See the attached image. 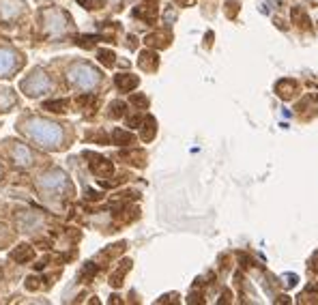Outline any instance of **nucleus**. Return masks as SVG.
Segmentation results:
<instances>
[{"label": "nucleus", "mask_w": 318, "mask_h": 305, "mask_svg": "<svg viewBox=\"0 0 318 305\" xmlns=\"http://www.w3.org/2000/svg\"><path fill=\"white\" fill-rule=\"evenodd\" d=\"M15 103V97H13V91L9 88H3L0 91V112H7V110Z\"/></svg>", "instance_id": "a211bd4d"}, {"label": "nucleus", "mask_w": 318, "mask_h": 305, "mask_svg": "<svg viewBox=\"0 0 318 305\" xmlns=\"http://www.w3.org/2000/svg\"><path fill=\"white\" fill-rule=\"evenodd\" d=\"M142 140L144 142H151L153 138H155V131H157V123H155V118H151V116H146L144 120H142Z\"/></svg>", "instance_id": "ddd939ff"}, {"label": "nucleus", "mask_w": 318, "mask_h": 305, "mask_svg": "<svg viewBox=\"0 0 318 305\" xmlns=\"http://www.w3.org/2000/svg\"><path fill=\"white\" fill-rule=\"evenodd\" d=\"M39 187L45 191V193H56V191H65L67 189V176L63 172H47L41 181H39Z\"/></svg>", "instance_id": "20e7f679"}, {"label": "nucleus", "mask_w": 318, "mask_h": 305, "mask_svg": "<svg viewBox=\"0 0 318 305\" xmlns=\"http://www.w3.org/2000/svg\"><path fill=\"white\" fill-rule=\"evenodd\" d=\"M151 3H157V0H151Z\"/></svg>", "instance_id": "7c9ffc66"}, {"label": "nucleus", "mask_w": 318, "mask_h": 305, "mask_svg": "<svg viewBox=\"0 0 318 305\" xmlns=\"http://www.w3.org/2000/svg\"><path fill=\"white\" fill-rule=\"evenodd\" d=\"M312 264H314L312 269H314V271H318V252L314 254V258H312Z\"/></svg>", "instance_id": "c85d7f7f"}, {"label": "nucleus", "mask_w": 318, "mask_h": 305, "mask_svg": "<svg viewBox=\"0 0 318 305\" xmlns=\"http://www.w3.org/2000/svg\"><path fill=\"white\" fill-rule=\"evenodd\" d=\"M131 103L138 105V107H146V105H149V99H146L144 95H133L131 97Z\"/></svg>", "instance_id": "393cba45"}, {"label": "nucleus", "mask_w": 318, "mask_h": 305, "mask_svg": "<svg viewBox=\"0 0 318 305\" xmlns=\"http://www.w3.org/2000/svg\"><path fill=\"white\" fill-rule=\"evenodd\" d=\"M120 264H123V266H118V269L112 273V277H110V284H112V286H120V284H123V277H125L127 271L131 269V262H129V260L120 262Z\"/></svg>", "instance_id": "2eb2a0df"}, {"label": "nucleus", "mask_w": 318, "mask_h": 305, "mask_svg": "<svg viewBox=\"0 0 318 305\" xmlns=\"http://www.w3.org/2000/svg\"><path fill=\"white\" fill-rule=\"evenodd\" d=\"M50 88H52V82L43 71H32L30 76L22 82V91L28 97H39V95L47 93Z\"/></svg>", "instance_id": "7ed1b4c3"}, {"label": "nucleus", "mask_w": 318, "mask_h": 305, "mask_svg": "<svg viewBox=\"0 0 318 305\" xmlns=\"http://www.w3.org/2000/svg\"><path fill=\"white\" fill-rule=\"evenodd\" d=\"M120 157L123 159H129V164H133V166H144V153L142 151H131V153H120Z\"/></svg>", "instance_id": "aec40b11"}, {"label": "nucleus", "mask_w": 318, "mask_h": 305, "mask_svg": "<svg viewBox=\"0 0 318 305\" xmlns=\"http://www.w3.org/2000/svg\"><path fill=\"white\" fill-rule=\"evenodd\" d=\"M30 290L32 288H39V279H37V277H28V284H26Z\"/></svg>", "instance_id": "bb28decb"}, {"label": "nucleus", "mask_w": 318, "mask_h": 305, "mask_svg": "<svg viewBox=\"0 0 318 305\" xmlns=\"http://www.w3.org/2000/svg\"><path fill=\"white\" fill-rule=\"evenodd\" d=\"M237 13H239V3L237 0H228L226 3V15L228 17H237Z\"/></svg>", "instance_id": "b1692460"}, {"label": "nucleus", "mask_w": 318, "mask_h": 305, "mask_svg": "<svg viewBox=\"0 0 318 305\" xmlns=\"http://www.w3.org/2000/svg\"><path fill=\"white\" fill-rule=\"evenodd\" d=\"M142 120H144V118H142L140 114H136V116H129V118H127V125H129L131 129H136V127H140V125H142Z\"/></svg>", "instance_id": "a878e982"}, {"label": "nucleus", "mask_w": 318, "mask_h": 305, "mask_svg": "<svg viewBox=\"0 0 318 305\" xmlns=\"http://www.w3.org/2000/svg\"><path fill=\"white\" fill-rule=\"evenodd\" d=\"M275 91L284 101H288V99H292V95L297 93V82L295 80H279Z\"/></svg>", "instance_id": "1a4fd4ad"}, {"label": "nucleus", "mask_w": 318, "mask_h": 305, "mask_svg": "<svg viewBox=\"0 0 318 305\" xmlns=\"http://www.w3.org/2000/svg\"><path fill=\"white\" fill-rule=\"evenodd\" d=\"M116 86L123 91V93H129V91H133L140 84V80L136 78V76H129V73H120V76H116Z\"/></svg>", "instance_id": "9d476101"}, {"label": "nucleus", "mask_w": 318, "mask_h": 305, "mask_svg": "<svg viewBox=\"0 0 318 305\" xmlns=\"http://www.w3.org/2000/svg\"><path fill=\"white\" fill-rule=\"evenodd\" d=\"M176 5H181V7H189V5H193L196 0H174Z\"/></svg>", "instance_id": "cd10ccee"}, {"label": "nucleus", "mask_w": 318, "mask_h": 305, "mask_svg": "<svg viewBox=\"0 0 318 305\" xmlns=\"http://www.w3.org/2000/svg\"><path fill=\"white\" fill-rule=\"evenodd\" d=\"M112 138H114L116 144H123V146H129V144L136 142V138H133L129 131H123V129H116V131L112 133Z\"/></svg>", "instance_id": "6ab92c4d"}, {"label": "nucleus", "mask_w": 318, "mask_h": 305, "mask_svg": "<svg viewBox=\"0 0 318 305\" xmlns=\"http://www.w3.org/2000/svg\"><path fill=\"white\" fill-rule=\"evenodd\" d=\"M170 41H172V34H170L168 30H157L153 34H149L144 39L146 45H151V47H168Z\"/></svg>", "instance_id": "6e6552de"}, {"label": "nucleus", "mask_w": 318, "mask_h": 305, "mask_svg": "<svg viewBox=\"0 0 318 305\" xmlns=\"http://www.w3.org/2000/svg\"><path fill=\"white\" fill-rule=\"evenodd\" d=\"M13 159L17 164H22V166H28V164H32V155H30V151L26 149V146L17 144L15 149H13Z\"/></svg>", "instance_id": "4468645a"}, {"label": "nucleus", "mask_w": 318, "mask_h": 305, "mask_svg": "<svg viewBox=\"0 0 318 305\" xmlns=\"http://www.w3.org/2000/svg\"><path fill=\"white\" fill-rule=\"evenodd\" d=\"M24 133L37 144L45 146V149H60V142H63V129H60V125L47 123L43 118L24 120Z\"/></svg>", "instance_id": "f257e3e1"}, {"label": "nucleus", "mask_w": 318, "mask_h": 305, "mask_svg": "<svg viewBox=\"0 0 318 305\" xmlns=\"http://www.w3.org/2000/svg\"><path fill=\"white\" fill-rule=\"evenodd\" d=\"M297 284V277L295 275H288V286H295Z\"/></svg>", "instance_id": "c756f323"}, {"label": "nucleus", "mask_w": 318, "mask_h": 305, "mask_svg": "<svg viewBox=\"0 0 318 305\" xmlns=\"http://www.w3.org/2000/svg\"><path fill=\"white\" fill-rule=\"evenodd\" d=\"M67 80L71 86H78L82 91H91L93 86H97V82H99V73L86 63H76L69 69Z\"/></svg>", "instance_id": "f03ea898"}, {"label": "nucleus", "mask_w": 318, "mask_h": 305, "mask_svg": "<svg viewBox=\"0 0 318 305\" xmlns=\"http://www.w3.org/2000/svg\"><path fill=\"white\" fill-rule=\"evenodd\" d=\"M45 110H50V112H65V110L69 107V101L67 99H58V101H47L43 105Z\"/></svg>", "instance_id": "4be33fe9"}, {"label": "nucleus", "mask_w": 318, "mask_h": 305, "mask_svg": "<svg viewBox=\"0 0 318 305\" xmlns=\"http://www.w3.org/2000/svg\"><path fill=\"white\" fill-rule=\"evenodd\" d=\"M89 157L93 159V162H89V166H91V172H93L95 176H99V178L112 176V172H114L112 162H108L105 157H99V155H91V153H89Z\"/></svg>", "instance_id": "423d86ee"}, {"label": "nucleus", "mask_w": 318, "mask_h": 305, "mask_svg": "<svg viewBox=\"0 0 318 305\" xmlns=\"http://www.w3.org/2000/svg\"><path fill=\"white\" fill-rule=\"evenodd\" d=\"M133 15L140 17V20H144V22H149V24H153L155 17H157V7H155V3L146 5V7H138L136 11H133Z\"/></svg>", "instance_id": "f8f14e48"}, {"label": "nucleus", "mask_w": 318, "mask_h": 305, "mask_svg": "<svg viewBox=\"0 0 318 305\" xmlns=\"http://www.w3.org/2000/svg\"><path fill=\"white\" fill-rule=\"evenodd\" d=\"M138 65H140V69H144V71H155V69L159 67V58H157L155 52H142V54H140V60H138Z\"/></svg>", "instance_id": "9b49d317"}, {"label": "nucleus", "mask_w": 318, "mask_h": 305, "mask_svg": "<svg viewBox=\"0 0 318 305\" xmlns=\"http://www.w3.org/2000/svg\"><path fill=\"white\" fill-rule=\"evenodd\" d=\"M123 114H125V103L123 101H112L110 103V112H108L110 118H120Z\"/></svg>", "instance_id": "412c9836"}, {"label": "nucleus", "mask_w": 318, "mask_h": 305, "mask_svg": "<svg viewBox=\"0 0 318 305\" xmlns=\"http://www.w3.org/2000/svg\"><path fill=\"white\" fill-rule=\"evenodd\" d=\"M292 22H295L299 28L310 30V17L305 15V11H301V7H295V9H292Z\"/></svg>", "instance_id": "dca6fc26"}, {"label": "nucleus", "mask_w": 318, "mask_h": 305, "mask_svg": "<svg viewBox=\"0 0 318 305\" xmlns=\"http://www.w3.org/2000/svg\"><path fill=\"white\" fill-rule=\"evenodd\" d=\"M0 20H13L15 15L22 13V0H0Z\"/></svg>", "instance_id": "0eeeda50"}, {"label": "nucleus", "mask_w": 318, "mask_h": 305, "mask_svg": "<svg viewBox=\"0 0 318 305\" xmlns=\"http://www.w3.org/2000/svg\"><path fill=\"white\" fill-rule=\"evenodd\" d=\"M34 256V252H32V247H28V245H20L13 254H11V258L13 260H17V262H28L30 258Z\"/></svg>", "instance_id": "f3484780"}, {"label": "nucleus", "mask_w": 318, "mask_h": 305, "mask_svg": "<svg viewBox=\"0 0 318 305\" xmlns=\"http://www.w3.org/2000/svg\"><path fill=\"white\" fill-rule=\"evenodd\" d=\"M114 52H110V50H101L99 52V63H103L105 67H112L114 65Z\"/></svg>", "instance_id": "5701e85b"}, {"label": "nucleus", "mask_w": 318, "mask_h": 305, "mask_svg": "<svg viewBox=\"0 0 318 305\" xmlns=\"http://www.w3.org/2000/svg\"><path fill=\"white\" fill-rule=\"evenodd\" d=\"M24 60L13 54V52H9V50H0V78H7L9 73H13L15 69L22 67Z\"/></svg>", "instance_id": "39448f33"}]
</instances>
